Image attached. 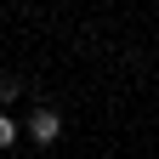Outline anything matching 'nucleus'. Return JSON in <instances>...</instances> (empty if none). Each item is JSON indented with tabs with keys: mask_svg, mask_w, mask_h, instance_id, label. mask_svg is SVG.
<instances>
[{
	"mask_svg": "<svg viewBox=\"0 0 159 159\" xmlns=\"http://www.w3.org/2000/svg\"><path fill=\"white\" fill-rule=\"evenodd\" d=\"M17 91H23V80H11V74H0V108H11V102H17Z\"/></svg>",
	"mask_w": 159,
	"mask_h": 159,
	"instance_id": "obj_2",
	"label": "nucleus"
},
{
	"mask_svg": "<svg viewBox=\"0 0 159 159\" xmlns=\"http://www.w3.org/2000/svg\"><path fill=\"white\" fill-rule=\"evenodd\" d=\"M23 136H29L34 148H51L57 136H63V114H57V108H34L29 125H23Z\"/></svg>",
	"mask_w": 159,
	"mask_h": 159,
	"instance_id": "obj_1",
	"label": "nucleus"
},
{
	"mask_svg": "<svg viewBox=\"0 0 159 159\" xmlns=\"http://www.w3.org/2000/svg\"><path fill=\"white\" fill-rule=\"evenodd\" d=\"M17 136H23V131H17V119H11V114H0V148H11Z\"/></svg>",
	"mask_w": 159,
	"mask_h": 159,
	"instance_id": "obj_3",
	"label": "nucleus"
}]
</instances>
